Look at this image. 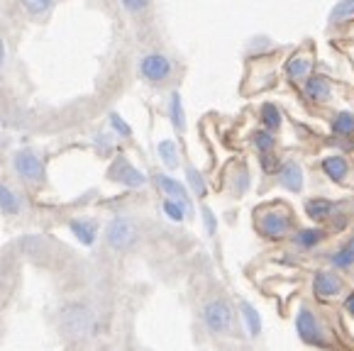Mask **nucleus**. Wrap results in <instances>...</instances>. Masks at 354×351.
I'll list each match as a JSON object with an SVG mask.
<instances>
[{"mask_svg":"<svg viewBox=\"0 0 354 351\" xmlns=\"http://www.w3.org/2000/svg\"><path fill=\"white\" fill-rule=\"evenodd\" d=\"M259 232L264 234L266 239L271 242H279V239L288 237L293 227V217L286 207H279V205H271L269 210H264L259 215V222H257Z\"/></svg>","mask_w":354,"mask_h":351,"instance_id":"obj_1","label":"nucleus"},{"mask_svg":"<svg viewBox=\"0 0 354 351\" xmlns=\"http://www.w3.org/2000/svg\"><path fill=\"white\" fill-rule=\"evenodd\" d=\"M95 325V317L86 305H66L62 310V330L68 336H86L91 334Z\"/></svg>","mask_w":354,"mask_h":351,"instance_id":"obj_2","label":"nucleus"},{"mask_svg":"<svg viewBox=\"0 0 354 351\" xmlns=\"http://www.w3.org/2000/svg\"><path fill=\"white\" fill-rule=\"evenodd\" d=\"M203 322L210 332L215 334H225L232 330L234 325V312L225 300H213L203 307Z\"/></svg>","mask_w":354,"mask_h":351,"instance_id":"obj_3","label":"nucleus"},{"mask_svg":"<svg viewBox=\"0 0 354 351\" xmlns=\"http://www.w3.org/2000/svg\"><path fill=\"white\" fill-rule=\"evenodd\" d=\"M105 237H108V244L113 249H127L137 242V227L127 220V217H115L113 222L105 229Z\"/></svg>","mask_w":354,"mask_h":351,"instance_id":"obj_4","label":"nucleus"},{"mask_svg":"<svg viewBox=\"0 0 354 351\" xmlns=\"http://www.w3.org/2000/svg\"><path fill=\"white\" fill-rule=\"evenodd\" d=\"M140 71L147 81H164L171 73V61H169L164 54H147L140 61Z\"/></svg>","mask_w":354,"mask_h":351,"instance_id":"obj_5","label":"nucleus"},{"mask_svg":"<svg viewBox=\"0 0 354 351\" xmlns=\"http://www.w3.org/2000/svg\"><path fill=\"white\" fill-rule=\"evenodd\" d=\"M296 332L303 341L308 344H320L323 336H320V327H318V320L313 315L310 307H301L296 315Z\"/></svg>","mask_w":354,"mask_h":351,"instance_id":"obj_6","label":"nucleus"},{"mask_svg":"<svg viewBox=\"0 0 354 351\" xmlns=\"http://www.w3.org/2000/svg\"><path fill=\"white\" fill-rule=\"evenodd\" d=\"M313 293L323 300L335 298V295L342 293V278L330 274V271H318L315 278H313Z\"/></svg>","mask_w":354,"mask_h":351,"instance_id":"obj_7","label":"nucleus"},{"mask_svg":"<svg viewBox=\"0 0 354 351\" xmlns=\"http://www.w3.org/2000/svg\"><path fill=\"white\" fill-rule=\"evenodd\" d=\"M15 171L22 178H27V181H42L44 178L42 161L37 159L32 151H20V154L15 156Z\"/></svg>","mask_w":354,"mask_h":351,"instance_id":"obj_8","label":"nucleus"},{"mask_svg":"<svg viewBox=\"0 0 354 351\" xmlns=\"http://www.w3.org/2000/svg\"><path fill=\"white\" fill-rule=\"evenodd\" d=\"M156 178V186L162 188L164 193L169 196V200H176V202H181V207L186 212H193V205H191V200H188V193H186V188H183V183H178L176 178H171V176H164V173H159V176H154Z\"/></svg>","mask_w":354,"mask_h":351,"instance_id":"obj_9","label":"nucleus"},{"mask_svg":"<svg viewBox=\"0 0 354 351\" xmlns=\"http://www.w3.org/2000/svg\"><path fill=\"white\" fill-rule=\"evenodd\" d=\"M279 181L286 191L291 193H301L303 191V169L296 164V161H286V164L279 169Z\"/></svg>","mask_w":354,"mask_h":351,"instance_id":"obj_10","label":"nucleus"},{"mask_svg":"<svg viewBox=\"0 0 354 351\" xmlns=\"http://www.w3.org/2000/svg\"><path fill=\"white\" fill-rule=\"evenodd\" d=\"M306 95L313 103H328L333 98V86L325 76H310L306 81Z\"/></svg>","mask_w":354,"mask_h":351,"instance_id":"obj_11","label":"nucleus"},{"mask_svg":"<svg viewBox=\"0 0 354 351\" xmlns=\"http://www.w3.org/2000/svg\"><path fill=\"white\" fill-rule=\"evenodd\" d=\"M110 176H113L115 181L125 183V186H130V188H140V186H145V181H147L145 176L137 169H132L127 161H118V164L113 166V171H110Z\"/></svg>","mask_w":354,"mask_h":351,"instance_id":"obj_12","label":"nucleus"},{"mask_svg":"<svg viewBox=\"0 0 354 351\" xmlns=\"http://www.w3.org/2000/svg\"><path fill=\"white\" fill-rule=\"evenodd\" d=\"M310 68H313V61L306 54H296V57H291L286 64V73L291 81H308V78H310Z\"/></svg>","mask_w":354,"mask_h":351,"instance_id":"obj_13","label":"nucleus"},{"mask_svg":"<svg viewBox=\"0 0 354 351\" xmlns=\"http://www.w3.org/2000/svg\"><path fill=\"white\" fill-rule=\"evenodd\" d=\"M323 171L333 178V181H344L349 173V166H347V159H342V156H328V159H323Z\"/></svg>","mask_w":354,"mask_h":351,"instance_id":"obj_14","label":"nucleus"},{"mask_svg":"<svg viewBox=\"0 0 354 351\" xmlns=\"http://www.w3.org/2000/svg\"><path fill=\"white\" fill-rule=\"evenodd\" d=\"M306 215L310 220H328L333 215V202L328 198H313L306 202Z\"/></svg>","mask_w":354,"mask_h":351,"instance_id":"obj_15","label":"nucleus"},{"mask_svg":"<svg viewBox=\"0 0 354 351\" xmlns=\"http://www.w3.org/2000/svg\"><path fill=\"white\" fill-rule=\"evenodd\" d=\"M323 239H325V232H323V229H318V227H306V229H301V232H296V244L301 249L318 247Z\"/></svg>","mask_w":354,"mask_h":351,"instance_id":"obj_16","label":"nucleus"},{"mask_svg":"<svg viewBox=\"0 0 354 351\" xmlns=\"http://www.w3.org/2000/svg\"><path fill=\"white\" fill-rule=\"evenodd\" d=\"M240 310H242V317H245L247 327H250V334L252 336H259L261 334V315L257 312V307L245 300V303L240 305Z\"/></svg>","mask_w":354,"mask_h":351,"instance_id":"obj_17","label":"nucleus"},{"mask_svg":"<svg viewBox=\"0 0 354 351\" xmlns=\"http://www.w3.org/2000/svg\"><path fill=\"white\" fill-rule=\"evenodd\" d=\"M261 124L266 127V132H274V129L281 127V113H279L277 105L271 103L261 105Z\"/></svg>","mask_w":354,"mask_h":351,"instance_id":"obj_18","label":"nucleus"},{"mask_svg":"<svg viewBox=\"0 0 354 351\" xmlns=\"http://www.w3.org/2000/svg\"><path fill=\"white\" fill-rule=\"evenodd\" d=\"M333 132H335V135H342V137L354 135V115L352 113H337V115H335Z\"/></svg>","mask_w":354,"mask_h":351,"instance_id":"obj_19","label":"nucleus"},{"mask_svg":"<svg viewBox=\"0 0 354 351\" xmlns=\"http://www.w3.org/2000/svg\"><path fill=\"white\" fill-rule=\"evenodd\" d=\"M169 113H171V122L174 127L181 132L183 127H186V113H183V103H181V95L174 93L171 95V105H169Z\"/></svg>","mask_w":354,"mask_h":351,"instance_id":"obj_20","label":"nucleus"},{"mask_svg":"<svg viewBox=\"0 0 354 351\" xmlns=\"http://www.w3.org/2000/svg\"><path fill=\"white\" fill-rule=\"evenodd\" d=\"M159 156H162V161L167 164V169H176L178 166V151L174 142L164 140L162 144H159Z\"/></svg>","mask_w":354,"mask_h":351,"instance_id":"obj_21","label":"nucleus"},{"mask_svg":"<svg viewBox=\"0 0 354 351\" xmlns=\"http://www.w3.org/2000/svg\"><path fill=\"white\" fill-rule=\"evenodd\" d=\"M71 232L81 239V244H93L95 239V227L91 222H81V220L71 222Z\"/></svg>","mask_w":354,"mask_h":351,"instance_id":"obj_22","label":"nucleus"},{"mask_svg":"<svg viewBox=\"0 0 354 351\" xmlns=\"http://www.w3.org/2000/svg\"><path fill=\"white\" fill-rule=\"evenodd\" d=\"M252 142H254V146L261 151V154H271V149H274V144H277L274 135H271V132H266V129L254 132V135H252Z\"/></svg>","mask_w":354,"mask_h":351,"instance_id":"obj_23","label":"nucleus"},{"mask_svg":"<svg viewBox=\"0 0 354 351\" xmlns=\"http://www.w3.org/2000/svg\"><path fill=\"white\" fill-rule=\"evenodd\" d=\"M349 17H354V0L339 3V6H335L333 12H330V20L333 22H344V20H349Z\"/></svg>","mask_w":354,"mask_h":351,"instance_id":"obj_24","label":"nucleus"},{"mask_svg":"<svg viewBox=\"0 0 354 351\" xmlns=\"http://www.w3.org/2000/svg\"><path fill=\"white\" fill-rule=\"evenodd\" d=\"M186 176H188V183H191L193 193H196V196H201V198H203V196H205V183H203V176H201L198 171L193 169V166H188V169H186Z\"/></svg>","mask_w":354,"mask_h":351,"instance_id":"obj_25","label":"nucleus"},{"mask_svg":"<svg viewBox=\"0 0 354 351\" xmlns=\"http://www.w3.org/2000/svg\"><path fill=\"white\" fill-rule=\"evenodd\" d=\"M333 266H337V269H349V266H354V252L349 247H342L337 254L333 256Z\"/></svg>","mask_w":354,"mask_h":351,"instance_id":"obj_26","label":"nucleus"},{"mask_svg":"<svg viewBox=\"0 0 354 351\" xmlns=\"http://www.w3.org/2000/svg\"><path fill=\"white\" fill-rule=\"evenodd\" d=\"M0 207H3L6 212H17V210H20V202H17V198L12 196L6 186H0Z\"/></svg>","mask_w":354,"mask_h":351,"instance_id":"obj_27","label":"nucleus"},{"mask_svg":"<svg viewBox=\"0 0 354 351\" xmlns=\"http://www.w3.org/2000/svg\"><path fill=\"white\" fill-rule=\"evenodd\" d=\"M164 212L171 217L174 222H181L183 215H186V210L181 207V202H176V200H164Z\"/></svg>","mask_w":354,"mask_h":351,"instance_id":"obj_28","label":"nucleus"},{"mask_svg":"<svg viewBox=\"0 0 354 351\" xmlns=\"http://www.w3.org/2000/svg\"><path fill=\"white\" fill-rule=\"evenodd\" d=\"M25 8L32 15H42V12H47L49 8H52V3H49V0H27Z\"/></svg>","mask_w":354,"mask_h":351,"instance_id":"obj_29","label":"nucleus"},{"mask_svg":"<svg viewBox=\"0 0 354 351\" xmlns=\"http://www.w3.org/2000/svg\"><path fill=\"white\" fill-rule=\"evenodd\" d=\"M110 124H113V127L118 129V132H120L122 137H130V135H132V129L127 127L125 122H122V117H120V115H110Z\"/></svg>","mask_w":354,"mask_h":351,"instance_id":"obj_30","label":"nucleus"},{"mask_svg":"<svg viewBox=\"0 0 354 351\" xmlns=\"http://www.w3.org/2000/svg\"><path fill=\"white\" fill-rule=\"evenodd\" d=\"M247 188H250V173H247V171H240V176H237V186H234V191H237V193H245Z\"/></svg>","mask_w":354,"mask_h":351,"instance_id":"obj_31","label":"nucleus"},{"mask_svg":"<svg viewBox=\"0 0 354 351\" xmlns=\"http://www.w3.org/2000/svg\"><path fill=\"white\" fill-rule=\"evenodd\" d=\"M261 156H264V159H261V164H264V171H274L277 166L281 169V164H279L274 154H261Z\"/></svg>","mask_w":354,"mask_h":351,"instance_id":"obj_32","label":"nucleus"},{"mask_svg":"<svg viewBox=\"0 0 354 351\" xmlns=\"http://www.w3.org/2000/svg\"><path fill=\"white\" fill-rule=\"evenodd\" d=\"M203 217H205V227H208V232L213 234L218 225H215V215L210 212V207H203Z\"/></svg>","mask_w":354,"mask_h":351,"instance_id":"obj_33","label":"nucleus"},{"mask_svg":"<svg viewBox=\"0 0 354 351\" xmlns=\"http://www.w3.org/2000/svg\"><path fill=\"white\" fill-rule=\"evenodd\" d=\"M122 6H125L127 10L137 12V10H145V8H147V0H125Z\"/></svg>","mask_w":354,"mask_h":351,"instance_id":"obj_34","label":"nucleus"},{"mask_svg":"<svg viewBox=\"0 0 354 351\" xmlns=\"http://www.w3.org/2000/svg\"><path fill=\"white\" fill-rule=\"evenodd\" d=\"M344 307H347V312H349V315H354V293L349 295L347 300H344Z\"/></svg>","mask_w":354,"mask_h":351,"instance_id":"obj_35","label":"nucleus"},{"mask_svg":"<svg viewBox=\"0 0 354 351\" xmlns=\"http://www.w3.org/2000/svg\"><path fill=\"white\" fill-rule=\"evenodd\" d=\"M3 59H6V47H3V41H0V64H3Z\"/></svg>","mask_w":354,"mask_h":351,"instance_id":"obj_36","label":"nucleus"},{"mask_svg":"<svg viewBox=\"0 0 354 351\" xmlns=\"http://www.w3.org/2000/svg\"><path fill=\"white\" fill-rule=\"evenodd\" d=\"M347 247H349V249H352V252H354V237H352V242H349Z\"/></svg>","mask_w":354,"mask_h":351,"instance_id":"obj_37","label":"nucleus"}]
</instances>
